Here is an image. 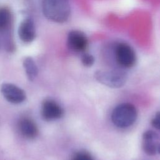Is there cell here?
<instances>
[{"instance_id":"cell-16","label":"cell","mask_w":160,"mask_h":160,"mask_svg":"<svg viewBox=\"0 0 160 160\" xmlns=\"http://www.w3.org/2000/svg\"><path fill=\"white\" fill-rule=\"evenodd\" d=\"M157 151L159 154H160V144L159 145H158V149H157Z\"/></svg>"},{"instance_id":"cell-13","label":"cell","mask_w":160,"mask_h":160,"mask_svg":"<svg viewBox=\"0 0 160 160\" xmlns=\"http://www.w3.org/2000/svg\"><path fill=\"white\" fill-rule=\"evenodd\" d=\"M72 160H94L92 156L85 152H79L72 158Z\"/></svg>"},{"instance_id":"cell-6","label":"cell","mask_w":160,"mask_h":160,"mask_svg":"<svg viewBox=\"0 0 160 160\" xmlns=\"http://www.w3.org/2000/svg\"><path fill=\"white\" fill-rule=\"evenodd\" d=\"M1 91L4 98L13 104L21 103L26 99L24 91L12 84L4 83L1 86Z\"/></svg>"},{"instance_id":"cell-14","label":"cell","mask_w":160,"mask_h":160,"mask_svg":"<svg viewBox=\"0 0 160 160\" xmlns=\"http://www.w3.org/2000/svg\"><path fill=\"white\" fill-rule=\"evenodd\" d=\"M94 59L92 56L88 54H85L82 57V62L86 66H91L93 64Z\"/></svg>"},{"instance_id":"cell-15","label":"cell","mask_w":160,"mask_h":160,"mask_svg":"<svg viewBox=\"0 0 160 160\" xmlns=\"http://www.w3.org/2000/svg\"><path fill=\"white\" fill-rule=\"evenodd\" d=\"M151 124L160 131V112H158L151 121Z\"/></svg>"},{"instance_id":"cell-5","label":"cell","mask_w":160,"mask_h":160,"mask_svg":"<svg viewBox=\"0 0 160 160\" xmlns=\"http://www.w3.org/2000/svg\"><path fill=\"white\" fill-rule=\"evenodd\" d=\"M67 44L71 51L81 52L86 49L88 45V39L86 34L82 31L74 30L68 33Z\"/></svg>"},{"instance_id":"cell-3","label":"cell","mask_w":160,"mask_h":160,"mask_svg":"<svg viewBox=\"0 0 160 160\" xmlns=\"http://www.w3.org/2000/svg\"><path fill=\"white\" fill-rule=\"evenodd\" d=\"M95 77L100 83L112 88H119L123 86L127 79L126 74L119 71H97Z\"/></svg>"},{"instance_id":"cell-4","label":"cell","mask_w":160,"mask_h":160,"mask_svg":"<svg viewBox=\"0 0 160 160\" xmlns=\"http://www.w3.org/2000/svg\"><path fill=\"white\" fill-rule=\"evenodd\" d=\"M115 58L117 62L122 67L129 68L136 61V56L132 47L126 42L117 44L114 49Z\"/></svg>"},{"instance_id":"cell-8","label":"cell","mask_w":160,"mask_h":160,"mask_svg":"<svg viewBox=\"0 0 160 160\" xmlns=\"http://www.w3.org/2000/svg\"><path fill=\"white\" fill-rule=\"evenodd\" d=\"M18 35L20 39L25 43L34 41L36 37V28L32 19L28 18L21 22L18 28Z\"/></svg>"},{"instance_id":"cell-10","label":"cell","mask_w":160,"mask_h":160,"mask_svg":"<svg viewBox=\"0 0 160 160\" xmlns=\"http://www.w3.org/2000/svg\"><path fill=\"white\" fill-rule=\"evenodd\" d=\"M19 128L21 134L28 138H34L38 134V129L36 123L28 118H24L20 120Z\"/></svg>"},{"instance_id":"cell-9","label":"cell","mask_w":160,"mask_h":160,"mask_svg":"<svg viewBox=\"0 0 160 160\" xmlns=\"http://www.w3.org/2000/svg\"><path fill=\"white\" fill-rule=\"evenodd\" d=\"M156 138V134L151 130L146 131L142 135V148L144 152L149 156L155 155L158 152V146L155 142Z\"/></svg>"},{"instance_id":"cell-1","label":"cell","mask_w":160,"mask_h":160,"mask_svg":"<svg viewBox=\"0 0 160 160\" xmlns=\"http://www.w3.org/2000/svg\"><path fill=\"white\" fill-rule=\"evenodd\" d=\"M42 11L48 19L58 23L66 22L71 14L68 0H42Z\"/></svg>"},{"instance_id":"cell-2","label":"cell","mask_w":160,"mask_h":160,"mask_svg":"<svg viewBox=\"0 0 160 160\" xmlns=\"http://www.w3.org/2000/svg\"><path fill=\"white\" fill-rule=\"evenodd\" d=\"M138 118L136 107L130 103H122L117 106L111 114L112 123L119 128H126L132 125Z\"/></svg>"},{"instance_id":"cell-11","label":"cell","mask_w":160,"mask_h":160,"mask_svg":"<svg viewBox=\"0 0 160 160\" xmlns=\"http://www.w3.org/2000/svg\"><path fill=\"white\" fill-rule=\"evenodd\" d=\"M23 66L28 79L30 81H33L38 73L37 66L33 59L31 57L26 58L23 61Z\"/></svg>"},{"instance_id":"cell-12","label":"cell","mask_w":160,"mask_h":160,"mask_svg":"<svg viewBox=\"0 0 160 160\" xmlns=\"http://www.w3.org/2000/svg\"><path fill=\"white\" fill-rule=\"evenodd\" d=\"M12 14L9 9L4 7L0 8V30H7L11 26Z\"/></svg>"},{"instance_id":"cell-7","label":"cell","mask_w":160,"mask_h":160,"mask_svg":"<svg viewBox=\"0 0 160 160\" xmlns=\"http://www.w3.org/2000/svg\"><path fill=\"white\" fill-rule=\"evenodd\" d=\"M42 115L46 120H55L62 117L63 110L56 101L52 99H46L42 106Z\"/></svg>"}]
</instances>
